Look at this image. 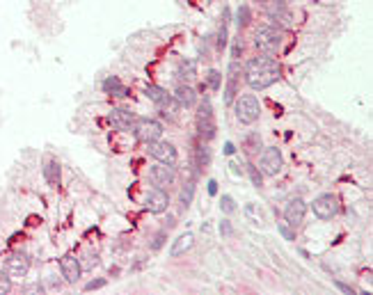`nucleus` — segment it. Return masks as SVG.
Wrapping results in <instances>:
<instances>
[{
	"mask_svg": "<svg viewBox=\"0 0 373 295\" xmlns=\"http://www.w3.org/2000/svg\"><path fill=\"white\" fill-rule=\"evenodd\" d=\"M30 270V258L26 254H12L5 261V272L10 277H26Z\"/></svg>",
	"mask_w": 373,
	"mask_h": 295,
	"instance_id": "nucleus-14",
	"label": "nucleus"
},
{
	"mask_svg": "<svg viewBox=\"0 0 373 295\" xmlns=\"http://www.w3.org/2000/svg\"><path fill=\"white\" fill-rule=\"evenodd\" d=\"M192 245H195V234H181V236L176 238V240L172 242V247H170V256H181V254L190 252L192 250Z\"/></svg>",
	"mask_w": 373,
	"mask_h": 295,
	"instance_id": "nucleus-16",
	"label": "nucleus"
},
{
	"mask_svg": "<svg viewBox=\"0 0 373 295\" xmlns=\"http://www.w3.org/2000/svg\"><path fill=\"white\" fill-rule=\"evenodd\" d=\"M304 215H307V204L300 197H293L284 208V220H286L288 226H298L304 220Z\"/></svg>",
	"mask_w": 373,
	"mask_h": 295,
	"instance_id": "nucleus-12",
	"label": "nucleus"
},
{
	"mask_svg": "<svg viewBox=\"0 0 373 295\" xmlns=\"http://www.w3.org/2000/svg\"><path fill=\"white\" fill-rule=\"evenodd\" d=\"M277 229H280V234L286 238V240H296V234H293V231L286 226V222H280V224H277Z\"/></svg>",
	"mask_w": 373,
	"mask_h": 295,
	"instance_id": "nucleus-31",
	"label": "nucleus"
},
{
	"mask_svg": "<svg viewBox=\"0 0 373 295\" xmlns=\"http://www.w3.org/2000/svg\"><path fill=\"white\" fill-rule=\"evenodd\" d=\"M259 149H261V135L250 133L248 138H245V151H248V154H259Z\"/></svg>",
	"mask_w": 373,
	"mask_h": 295,
	"instance_id": "nucleus-24",
	"label": "nucleus"
},
{
	"mask_svg": "<svg viewBox=\"0 0 373 295\" xmlns=\"http://www.w3.org/2000/svg\"><path fill=\"white\" fill-rule=\"evenodd\" d=\"M101 286H106V279H94V282H90L85 286V290H94V288H101Z\"/></svg>",
	"mask_w": 373,
	"mask_h": 295,
	"instance_id": "nucleus-35",
	"label": "nucleus"
},
{
	"mask_svg": "<svg viewBox=\"0 0 373 295\" xmlns=\"http://www.w3.org/2000/svg\"><path fill=\"white\" fill-rule=\"evenodd\" d=\"M44 176H46V181H48L50 186H58L60 183V162L58 160L46 162V167H44Z\"/></svg>",
	"mask_w": 373,
	"mask_h": 295,
	"instance_id": "nucleus-21",
	"label": "nucleus"
},
{
	"mask_svg": "<svg viewBox=\"0 0 373 295\" xmlns=\"http://www.w3.org/2000/svg\"><path fill=\"white\" fill-rule=\"evenodd\" d=\"M10 274H2V272H0V295H2V293H10V288H12V282H10Z\"/></svg>",
	"mask_w": 373,
	"mask_h": 295,
	"instance_id": "nucleus-30",
	"label": "nucleus"
},
{
	"mask_svg": "<svg viewBox=\"0 0 373 295\" xmlns=\"http://www.w3.org/2000/svg\"><path fill=\"white\" fill-rule=\"evenodd\" d=\"M108 122L112 124L114 128H119V130H136L138 117L130 112V110H124V108H114V110H110Z\"/></svg>",
	"mask_w": 373,
	"mask_h": 295,
	"instance_id": "nucleus-10",
	"label": "nucleus"
},
{
	"mask_svg": "<svg viewBox=\"0 0 373 295\" xmlns=\"http://www.w3.org/2000/svg\"><path fill=\"white\" fill-rule=\"evenodd\" d=\"M334 284H336V288H339V290H344V293L352 295V288H350V286H346V284H341V282H334Z\"/></svg>",
	"mask_w": 373,
	"mask_h": 295,
	"instance_id": "nucleus-37",
	"label": "nucleus"
},
{
	"mask_svg": "<svg viewBox=\"0 0 373 295\" xmlns=\"http://www.w3.org/2000/svg\"><path fill=\"white\" fill-rule=\"evenodd\" d=\"M176 74H178V78H184V80H192L197 76V62L195 60H181Z\"/></svg>",
	"mask_w": 373,
	"mask_h": 295,
	"instance_id": "nucleus-20",
	"label": "nucleus"
},
{
	"mask_svg": "<svg viewBox=\"0 0 373 295\" xmlns=\"http://www.w3.org/2000/svg\"><path fill=\"white\" fill-rule=\"evenodd\" d=\"M206 85L211 87V90H220V85H222V74L220 71H216V69H211L208 74H206Z\"/></svg>",
	"mask_w": 373,
	"mask_h": 295,
	"instance_id": "nucleus-26",
	"label": "nucleus"
},
{
	"mask_svg": "<svg viewBox=\"0 0 373 295\" xmlns=\"http://www.w3.org/2000/svg\"><path fill=\"white\" fill-rule=\"evenodd\" d=\"M280 74H282V69L277 64V60L268 58V55L250 60L248 66H245V80L256 92L268 90L270 85H275L280 80Z\"/></svg>",
	"mask_w": 373,
	"mask_h": 295,
	"instance_id": "nucleus-1",
	"label": "nucleus"
},
{
	"mask_svg": "<svg viewBox=\"0 0 373 295\" xmlns=\"http://www.w3.org/2000/svg\"><path fill=\"white\" fill-rule=\"evenodd\" d=\"M229 167H232V172H234V174H243V167L238 165V162H232Z\"/></svg>",
	"mask_w": 373,
	"mask_h": 295,
	"instance_id": "nucleus-39",
	"label": "nucleus"
},
{
	"mask_svg": "<svg viewBox=\"0 0 373 295\" xmlns=\"http://www.w3.org/2000/svg\"><path fill=\"white\" fill-rule=\"evenodd\" d=\"M282 167H284L282 151L277 146H266L259 158V172L266 174V176H277L282 172Z\"/></svg>",
	"mask_w": 373,
	"mask_h": 295,
	"instance_id": "nucleus-5",
	"label": "nucleus"
},
{
	"mask_svg": "<svg viewBox=\"0 0 373 295\" xmlns=\"http://www.w3.org/2000/svg\"><path fill=\"white\" fill-rule=\"evenodd\" d=\"M220 208H222V213H227V215L236 210V202H234L232 194H222V199H220Z\"/></svg>",
	"mask_w": 373,
	"mask_h": 295,
	"instance_id": "nucleus-29",
	"label": "nucleus"
},
{
	"mask_svg": "<svg viewBox=\"0 0 373 295\" xmlns=\"http://www.w3.org/2000/svg\"><path fill=\"white\" fill-rule=\"evenodd\" d=\"M312 210L318 220H332L336 213H339V199L332 192H323L312 202Z\"/></svg>",
	"mask_w": 373,
	"mask_h": 295,
	"instance_id": "nucleus-7",
	"label": "nucleus"
},
{
	"mask_svg": "<svg viewBox=\"0 0 373 295\" xmlns=\"http://www.w3.org/2000/svg\"><path fill=\"white\" fill-rule=\"evenodd\" d=\"M208 162H211V149L202 142L197 149V167H208Z\"/></svg>",
	"mask_w": 373,
	"mask_h": 295,
	"instance_id": "nucleus-25",
	"label": "nucleus"
},
{
	"mask_svg": "<svg viewBox=\"0 0 373 295\" xmlns=\"http://www.w3.org/2000/svg\"><path fill=\"white\" fill-rule=\"evenodd\" d=\"M250 18H252V14H250V7L248 5H240L238 7V12H236V23H238V28H245L250 23Z\"/></svg>",
	"mask_w": 373,
	"mask_h": 295,
	"instance_id": "nucleus-27",
	"label": "nucleus"
},
{
	"mask_svg": "<svg viewBox=\"0 0 373 295\" xmlns=\"http://www.w3.org/2000/svg\"><path fill=\"white\" fill-rule=\"evenodd\" d=\"M144 96L149 98V101H154V103H158V106H162V103H168L170 98V94L162 87H158V85H149V87H144Z\"/></svg>",
	"mask_w": 373,
	"mask_h": 295,
	"instance_id": "nucleus-19",
	"label": "nucleus"
},
{
	"mask_svg": "<svg viewBox=\"0 0 373 295\" xmlns=\"http://www.w3.org/2000/svg\"><path fill=\"white\" fill-rule=\"evenodd\" d=\"M282 42H284V32L275 26H266L256 30L254 37V46L266 55H275L282 48Z\"/></svg>",
	"mask_w": 373,
	"mask_h": 295,
	"instance_id": "nucleus-2",
	"label": "nucleus"
},
{
	"mask_svg": "<svg viewBox=\"0 0 373 295\" xmlns=\"http://www.w3.org/2000/svg\"><path fill=\"white\" fill-rule=\"evenodd\" d=\"M136 133H138V140L142 142H154V140H160L162 135V124L156 122V119H140L136 124Z\"/></svg>",
	"mask_w": 373,
	"mask_h": 295,
	"instance_id": "nucleus-8",
	"label": "nucleus"
},
{
	"mask_svg": "<svg viewBox=\"0 0 373 295\" xmlns=\"http://www.w3.org/2000/svg\"><path fill=\"white\" fill-rule=\"evenodd\" d=\"M170 206V194L165 192L162 188H154L146 192V199H144V208L149 213H165Z\"/></svg>",
	"mask_w": 373,
	"mask_h": 295,
	"instance_id": "nucleus-9",
	"label": "nucleus"
},
{
	"mask_svg": "<svg viewBox=\"0 0 373 295\" xmlns=\"http://www.w3.org/2000/svg\"><path fill=\"white\" fill-rule=\"evenodd\" d=\"M192 197H195V183L188 181L181 188V194H178V204H181V208H188L190 204H192Z\"/></svg>",
	"mask_w": 373,
	"mask_h": 295,
	"instance_id": "nucleus-22",
	"label": "nucleus"
},
{
	"mask_svg": "<svg viewBox=\"0 0 373 295\" xmlns=\"http://www.w3.org/2000/svg\"><path fill=\"white\" fill-rule=\"evenodd\" d=\"M174 98L178 101V106H184V108H190V106H195L197 101V90L192 85H188V82H181V85L176 87V92H174Z\"/></svg>",
	"mask_w": 373,
	"mask_h": 295,
	"instance_id": "nucleus-17",
	"label": "nucleus"
},
{
	"mask_svg": "<svg viewBox=\"0 0 373 295\" xmlns=\"http://www.w3.org/2000/svg\"><path fill=\"white\" fill-rule=\"evenodd\" d=\"M224 154H227V156H234V154H236V146H234V142H224Z\"/></svg>",
	"mask_w": 373,
	"mask_h": 295,
	"instance_id": "nucleus-36",
	"label": "nucleus"
},
{
	"mask_svg": "<svg viewBox=\"0 0 373 295\" xmlns=\"http://www.w3.org/2000/svg\"><path fill=\"white\" fill-rule=\"evenodd\" d=\"M236 110V119L240 124H254L261 114V103L254 94H243L234 106Z\"/></svg>",
	"mask_w": 373,
	"mask_h": 295,
	"instance_id": "nucleus-4",
	"label": "nucleus"
},
{
	"mask_svg": "<svg viewBox=\"0 0 373 295\" xmlns=\"http://www.w3.org/2000/svg\"><path fill=\"white\" fill-rule=\"evenodd\" d=\"M240 53H243V44H240V39H236L232 46V60H238L240 58Z\"/></svg>",
	"mask_w": 373,
	"mask_h": 295,
	"instance_id": "nucleus-32",
	"label": "nucleus"
},
{
	"mask_svg": "<svg viewBox=\"0 0 373 295\" xmlns=\"http://www.w3.org/2000/svg\"><path fill=\"white\" fill-rule=\"evenodd\" d=\"M238 74H240V69H238V62H236V60H234L232 64H229L227 87H224V103H227V106H232V103H234V96H236V87H238Z\"/></svg>",
	"mask_w": 373,
	"mask_h": 295,
	"instance_id": "nucleus-15",
	"label": "nucleus"
},
{
	"mask_svg": "<svg viewBox=\"0 0 373 295\" xmlns=\"http://www.w3.org/2000/svg\"><path fill=\"white\" fill-rule=\"evenodd\" d=\"M149 181L156 186V188H168V186H172L174 183V170L170 165H162V162H158V165H154L152 170H149Z\"/></svg>",
	"mask_w": 373,
	"mask_h": 295,
	"instance_id": "nucleus-13",
	"label": "nucleus"
},
{
	"mask_svg": "<svg viewBox=\"0 0 373 295\" xmlns=\"http://www.w3.org/2000/svg\"><path fill=\"white\" fill-rule=\"evenodd\" d=\"M208 194H218V181H208Z\"/></svg>",
	"mask_w": 373,
	"mask_h": 295,
	"instance_id": "nucleus-38",
	"label": "nucleus"
},
{
	"mask_svg": "<svg viewBox=\"0 0 373 295\" xmlns=\"http://www.w3.org/2000/svg\"><path fill=\"white\" fill-rule=\"evenodd\" d=\"M197 133L202 142H211L216 138V117H213V106L208 98H204L197 108Z\"/></svg>",
	"mask_w": 373,
	"mask_h": 295,
	"instance_id": "nucleus-3",
	"label": "nucleus"
},
{
	"mask_svg": "<svg viewBox=\"0 0 373 295\" xmlns=\"http://www.w3.org/2000/svg\"><path fill=\"white\" fill-rule=\"evenodd\" d=\"M165 236H168V231H160V234L154 238V245H152L154 250H160V247H162V240H165Z\"/></svg>",
	"mask_w": 373,
	"mask_h": 295,
	"instance_id": "nucleus-34",
	"label": "nucleus"
},
{
	"mask_svg": "<svg viewBox=\"0 0 373 295\" xmlns=\"http://www.w3.org/2000/svg\"><path fill=\"white\" fill-rule=\"evenodd\" d=\"M146 151H149V156H154L158 162H162V165L174 167L178 160V154H176V149H174V144L172 142H165V140L146 142Z\"/></svg>",
	"mask_w": 373,
	"mask_h": 295,
	"instance_id": "nucleus-6",
	"label": "nucleus"
},
{
	"mask_svg": "<svg viewBox=\"0 0 373 295\" xmlns=\"http://www.w3.org/2000/svg\"><path fill=\"white\" fill-rule=\"evenodd\" d=\"M220 234H222V236H232V234H234L232 222H229V220H222V222H220Z\"/></svg>",
	"mask_w": 373,
	"mask_h": 295,
	"instance_id": "nucleus-33",
	"label": "nucleus"
},
{
	"mask_svg": "<svg viewBox=\"0 0 373 295\" xmlns=\"http://www.w3.org/2000/svg\"><path fill=\"white\" fill-rule=\"evenodd\" d=\"M248 174H250V178H252V186H254V188H261V183H264V174L259 172V167L248 165Z\"/></svg>",
	"mask_w": 373,
	"mask_h": 295,
	"instance_id": "nucleus-28",
	"label": "nucleus"
},
{
	"mask_svg": "<svg viewBox=\"0 0 373 295\" xmlns=\"http://www.w3.org/2000/svg\"><path fill=\"white\" fill-rule=\"evenodd\" d=\"M227 23H229V10L224 7V12H222V26H220V32H218V39H216V46L220 50L227 46Z\"/></svg>",
	"mask_w": 373,
	"mask_h": 295,
	"instance_id": "nucleus-23",
	"label": "nucleus"
},
{
	"mask_svg": "<svg viewBox=\"0 0 373 295\" xmlns=\"http://www.w3.org/2000/svg\"><path fill=\"white\" fill-rule=\"evenodd\" d=\"M103 92L110 94V96H126V94H128L126 85L119 80L117 76H108V78L103 80Z\"/></svg>",
	"mask_w": 373,
	"mask_h": 295,
	"instance_id": "nucleus-18",
	"label": "nucleus"
},
{
	"mask_svg": "<svg viewBox=\"0 0 373 295\" xmlns=\"http://www.w3.org/2000/svg\"><path fill=\"white\" fill-rule=\"evenodd\" d=\"M60 270H62V277L64 282L69 284H76L78 279H80V272H82V266L74 254H64V256L60 258Z\"/></svg>",
	"mask_w": 373,
	"mask_h": 295,
	"instance_id": "nucleus-11",
	"label": "nucleus"
}]
</instances>
